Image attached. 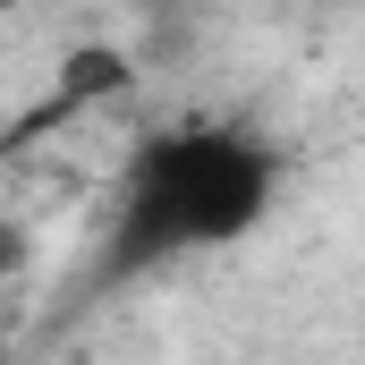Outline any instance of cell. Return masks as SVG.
Instances as JSON below:
<instances>
[{
	"label": "cell",
	"mask_w": 365,
	"mask_h": 365,
	"mask_svg": "<svg viewBox=\"0 0 365 365\" xmlns=\"http://www.w3.org/2000/svg\"><path fill=\"white\" fill-rule=\"evenodd\" d=\"M280 204V153L238 119H170L128 145L110 204H102V247L93 289H128L145 272H170L187 255H230L255 238Z\"/></svg>",
	"instance_id": "6da1fadb"
}]
</instances>
